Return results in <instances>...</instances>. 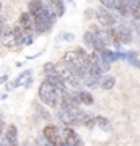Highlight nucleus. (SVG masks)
<instances>
[{"label": "nucleus", "instance_id": "obj_1", "mask_svg": "<svg viewBox=\"0 0 140 146\" xmlns=\"http://www.w3.org/2000/svg\"><path fill=\"white\" fill-rule=\"evenodd\" d=\"M28 13L34 18V20H41L49 23L51 26H54V23L57 20V16L51 11V8L47 7V3H44L42 0H31L28 3Z\"/></svg>", "mask_w": 140, "mask_h": 146}, {"label": "nucleus", "instance_id": "obj_2", "mask_svg": "<svg viewBox=\"0 0 140 146\" xmlns=\"http://www.w3.org/2000/svg\"><path fill=\"white\" fill-rule=\"evenodd\" d=\"M38 96H39V99H41L42 104H46L47 107H52V109H57L59 99H60V93H59L47 80H44V81L39 84Z\"/></svg>", "mask_w": 140, "mask_h": 146}, {"label": "nucleus", "instance_id": "obj_3", "mask_svg": "<svg viewBox=\"0 0 140 146\" xmlns=\"http://www.w3.org/2000/svg\"><path fill=\"white\" fill-rule=\"evenodd\" d=\"M56 70H57V75L64 80V83L67 84V86H70V88L77 89V88H80V84H83L82 80L78 78L77 75L70 70V67H68L67 63H64L62 60L56 63Z\"/></svg>", "mask_w": 140, "mask_h": 146}, {"label": "nucleus", "instance_id": "obj_4", "mask_svg": "<svg viewBox=\"0 0 140 146\" xmlns=\"http://www.w3.org/2000/svg\"><path fill=\"white\" fill-rule=\"evenodd\" d=\"M42 135L46 138L52 146H67L65 145V141H64V136H62V131L59 130L56 125H46L44 127V130H42Z\"/></svg>", "mask_w": 140, "mask_h": 146}, {"label": "nucleus", "instance_id": "obj_5", "mask_svg": "<svg viewBox=\"0 0 140 146\" xmlns=\"http://www.w3.org/2000/svg\"><path fill=\"white\" fill-rule=\"evenodd\" d=\"M96 20H98L99 26H103V28H113L117 23L116 15H113L111 10L104 8V7H99L98 10H96Z\"/></svg>", "mask_w": 140, "mask_h": 146}, {"label": "nucleus", "instance_id": "obj_6", "mask_svg": "<svg viewBox=\"0 0 140 146\" xmlns=\"http://www.w3.org/2000/svg\"><path fill=\"white\" fill-rule=\"evenodd\" d=\"M0 146H18V128L15 125L7 127V131L3 133Z\"/></svg>", "mask_w": 140, "mask_h": 146}, {"label": "nucleus", "instance_id": "obj_7", "mask_svg": "<svg viewBox=\"0 0 140 146\" xmlns=\"http://www.w3.org/2000/svg\"><path fill=\"white\" fill-rule=\"evenodd\" d=\"M0 42H2V46L7 47V49H13V47H16L15 34H13V28L11 26H3V29H2V36H0Z\"/></svg>", "mask_w": 140, "mask_h": 146}, {"label": "nucleus", "instance_id": "obj_8", "mask_svg": "<svg viewBox=\"0 0 140 146\" xmlns=\"http://www.w3.org/2000/svg\"><path fill=\"white\" fill-rule=\"evenodd\" d=\"M62 136H64V141H65L67 146H83V141L80 140V136L70 127H65L62 130Z\"/></svg>", "mask_w": 140, "mask_h": 146}, {"label": "nucleus", "instance_id": "obj_9", "mask_svg": "<svg viewBox=\"0 0 140 146\" xmlns=\"http://www.w3.org/2000/svg\"><path fill=\"white\" fill-rule=\"evenodd\" d=\"M47 7L57 18H62L65 15V3L64 0H47Z\"/></svg>", "mask_w": 140, "mask_h": 146}, {"label": "nucleus", "instance_id": "obj_10", "mask_svg": "<svg viewBox=\"0 0 140 146\" xmlns=\"http://www.w3.org/2000/svg\"><path fill=\"white\" fill-rule=\"evenodd\" d=\"M25 31L28 33H34V20L29 13H21L20 15V23H18Z\"/></svg>", "mask_w": 140, "mask_h": 146}, {"label": "nucleus", "instance_id": "obj_11", "mask_svg": "<svg viewBox=\"0 0 140 146\" xmlns=\"http://www.w3.org/2000/svg\"><path fill=\"white\" fill-rule=\"evenodd\" d=\"M29 76H31V70H25V72H21L20 75H18V78L13 81V84H7V91H11V89L18 88V86L26 84V81L29 80Z\"/></svg>", "mask_w": 140, "mask_h": 146}, {"label": "nucleus", "instance_id": "obj_12", "mask_svg": "<svg viewBox=\"0 0 140 146\" xmlns=\"http://www.w3.org/2000/svg\"><path fill=\"white\" fill-rule=\"evenodd\" d=\"M101 78L103 76H94V75H86L85 80H83V84L90 89H94V88H99L101 86Z\"/></svg>", "mask_w": 140, "mask_h": 146}, {"label": "nucleus", "instance_id": "obj_13", "mask_svg": "<svg viewBox=\"0 0 140 146\" xmlns=\"http://www.w3.org/2000/svg\"><path fill=\"white\" fill-rule=\"evenodd\" d=\"M114 84H116V78L113 76V75H104L103 78H101V86L99 88H103V89H113L114 88Z\"/></svg>", "mask_w": 140, "mask_h": 146}, {"label": "nucleus", "instance_id": "obj_14", "mask_svg": "<svg viewBox=\"0 0 140 146\" xmlns=\"http://www.w3.org/2000/svg\"><path fill=\"white\" fill-rule=\"evenodd\" d=\"M96 125H98L103 131H111L113 130V125H111L109 119H106V117H103V115H98V117H96Z\"/></svg>", "mask_w": 140, "mask_h": 146}, {"label": "nucleus", "instance_id": "obj_15", "mask_svg": "<svg viewBox=\"0 0 140 146\" xmlns=\"http://www.w3.org/2000/svg\"><path fill=\"white\" fill-rule=\"evenodd\" d=\"M13 34H15L16 46H23V41H25V29H23L20 25H15V26H13Z\"/></svg>", "mask_w": 140, "mask_h": 146}, {"label": "nucleus", "instance_id": "obj_16", "mask_svg": "<svg viewBox=\"0 0 140 146\" xmlns=\"http://www.w3.org/2000/svg\"><path fill=\"white\" fill-rule=\"evenodd\" d=\"M78 96H80L82 104H85V106H93L94 99H93V96H91L88 91H78Z\"/></svg>", "mask_w": 140, "mask_h": 146}, {"label": "nucleus", "instance_id": "obj_17", "mask_svg": "<svg viewBox=\"0 0 140 146\" xmlns=\"http://www.w3.org/2000/svg\"><path fill=\"white\" fill-rule=\"evenodd\" d=\"M94 34L91 31H90V29H86V33H85V34H83V44H85V46L86 47H90V49H93V46H94Z\"/></svg>", "mask_w": 140, "mask_h": 146}, {"label": "nucleus", "instance_id": "obj_18", "mask_svg": "<svg viewBox=\"0 0 140 146\" xmlns=\"http://www.w3.org/2000/svg\"><path fill=\"white\" fill-rule=\"evenodd\" d=\"M99 55L104 57V58H108L111 63L116 62V60H119V58H117V52H113V50H109V49H104L103 52H99Z\"/></svg>", "mask_w": 140, "mask_h": 146}, {"label": "nucleus", "instance_id": "obj_19", "mask_svg": "<svg viewBox=\"0 0 140 146\" xmlns=\"http://www.w3.org/2000/svg\"><path fill=\"white\" fill-rule=\"evenodd\" d=\"M99 68H101V72L103 73H108L111 70V62H109L108 58H104L99 55Z\"/></svg>", "mask_w": 140, "mask_h": 146}, {"label": "nucleus", "instance_id": "obj_20", "mask_svg": "<svg viewBox=\"0 0 140 146\" xmlns=\"http://www.w3.org/2000/svg\"><path fill=\"white\" fill-rule=\"evenodd\" d=\"M44 73H46V76H49V75H54V73H57V70H56V63L54 62H47L44 63Z\"/></svg>", "mask_w": 140, "mask_h": 146}, {"label": "nucleus", "instance_id": "obj_21", "mask_svg": "<svg viewBox=\"0 0 140 146\" xmlns=\"http://www.w3.org/2000/svg\"><path fill=\"white\" fill-rule=\"evenodd\" d=\"M73 39H75V36L72 33H60L57 36V41H64V42H72Z\"/></svg>", "mask_w": 140, "mask_h": 146}, {"label": "nucleus", "instance_id": "obj_22", "mask_svg": "<svg viewBox=\"0 0 140 146\" xmlns=\"http://www.w3.org/2000/svg\"><path fill=\"white\" fill-rule=\"evenodd\" d=\"M99 2L108 10H116V5H117V0H99Z\"/></svg>", "mask_w": 140, "mask_h": 146}, {"label": "nucleus", "instance_id": "obj_23", "mask_svg": "<svg viewBox=\"0 0 140 146\" xmlns=\"http://www.w3.org/2000/svg\"><path fill=\"white\" fill-rule=\"evenodd\" d=\"M134 33H135V39H137V42L140 44V25H135Z\"/></svg>", "mask_w": 140, "mask_h": 146}, {"label": "nucleus", "instance_id": "obj_24", "mask_svg": "<svg viewBox=\"0 0 140 146\" xmlns=\"http://www.w3.org/2000/svg\"><path fill=\"white\" fill-rule=\"evenodd\" d=\"M85 16H86V18H91V16H94V18H96V10H91V8H90V10H86V11H85Z\"/></svg>", "mask_w": 140, "mask_h": 146}, {"label": "nucleus", "instance_id": "obj_25", "mask_svg": "<svg viewBox=\"0 0 140 146\" xmlns=\"http://www.w3.org/2000/svg\"><path fill=\"white\" fill-rule=\"evenodd\" d=\"M3 128H5V123H3V120L0 119V141L3 138Z\"/></svg>", "mask_w": 140, "mask_h": 146}, {"label": "nucleus", "instance_id": "obj_26", "mask_svg": "<svg viewBox=\"0 0 140 146\" xmlns=\"http://www.w3.org/2000/svg\"><path fill=\"white\" fill-rule=\"evenodd\" d=\"M130 65H134V67H137V68H140V60L139 58H134V60H130Z\"/></svg>", "mask_w": 140, "mask_h": 146}, {"label": "nucleus", "instance_id": "obj_27", "mask_svg": "<svg viewBox=\"0 0 140 146\" xmlns=\"http://www.w3.org/2000/svg\"><path fill=\"white\" fill-rule=\"evenodd\" d=\"M7 81H8V75H2V76H0V84L7 83Z\"/></svg>", "mask_w": 140, "mask_h": 146}, {"label": "nucleus", "instance_id": "obj_28", "mask_svg": "<svg viewBox=\"0 0 140 146\" xmlns=\"http://www.w3.org/2000/svg\"><path fill=\"white\" fill-rule=\"evenodd\" d=\"M31 84H33V78H31V76H29V80H28V81H26V84H25V86H26V88H29V86H31Z\"/></svg>", "mask_w": 140, "mask_h": 146}, {"label": "nucleus", "instance_id": "obj_29", "mask_svg": "<svg viewBox=\"0 0 140 146\" xmlns=\"http://www.w3.org/2000/svg\"><path fill=\"white\" fill-rule=\"evenodd\" d=\"M2 29H3V26H2V21H0V36H2Z\"/></svg>", "mask_w": 140, "mask_h": 146}, {"label": "nucleus", "instance_id": "obj_30", "mask_svg": "<svg viewBox=\"0 0 140 146\" xmlns=\"http://www.w3.org/2000/svg\"><path fill=\"white\" fill-rule=\"evenodd\" d=\"M0 11H2V2H0ZM0 21H2V18H0Z\"/></svg>", "mask_w": 140, "mask_h": 146}, {"label": "nucleus", "instance_id": "obj_31", "mask_svg": "<svg viewBox=\"0 0 140 146\" xmlns=\"http://www.w3.org/2000/svg\"><path fill=\"white\" fill-rule=\"evenodd\" d=\"M137 3H139V7H140V0H137Z\"/></svg>", "mask_w": 140, "mask_h": 146}]
</instances>
